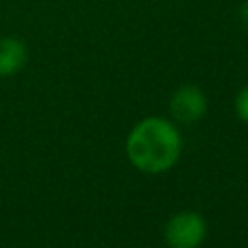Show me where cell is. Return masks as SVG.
<instances>
[{"mask_svg":"<svg viewBox=\"0 0 248 248\" xmlns=\"http://www.w3.org/2000/svg\"><path fill=\"white\" fill-rule=\"evenodd\" d=\"M182 151V138L174 122L163 116L140 120L126 138L130 163L147 174H161L172 169Z\"/></svg>","mask_w":248,"mask_h":248,"instance_id":"6da1fadb","label":"cell"},{"mask_svg":"<svg viewBox=\"0 0 248 248\" xmlns=\"http://www.w3.org/2000/svg\"><path fill=\"white\" fill-rule=\"evenodd\" d=\"M207 234V223L198 211H178L169 217L163 236L169 248H200Z\"/></svg>","mask_w":248,"mask_h":248,"instance_id":"7a4b0ae2","label":"cell"},{"mask_svg":"<svg viewBox=\"0 0 248 248\" xmlns=\"http://www.w3.org/2000/svg\"><path fill=\"white\" fill-rule=\"evenodd\" d=\"M169 110L172 118L180 124H194L207 112V97L205 93L192 83H184L170 95Z\"/></svg>","mask_w":248,"mask_h":248,"instance_id":"3957f363","label":"cell"},{"mask_svg":"<svg viewBox=\"0 0 248 248\" xmlns=\"http://www.w3.org/2000/svg\"><path fill=\"white\" fill-rule=\"evenodd\" d=\"M27 45L17 37H0V78L16 76L27 64Z\"/></svg>","mask_w":248,"mask_h":248,"instance_id":"277c9868","label":"cell"},{"mask_svg":"<svg viewBox=\"0 0 248 248\" xmlns=\"http://www.w3.org/2000/svg\"><path fill=\"white\" fill-rule=\"evenodd\" d=\"M234 112L244 124H248V83L234 97Z\"/></svg>","mask_w":248,"mask_h":248,"instance_id":"5b68a950","label":"cell"},{"mask_svg":"<svg viewBox=\"0 0 248 248\" xmlns=\"http://www.w3.org/2000/svg\"><path fill=\"white\" fill-rule=\"evenodd\" d=\"M238 16H240V21H242V25H244V27L248 29V0L240 4V10H238Z\"/></svg>","mask_w":248,"mask_h":248,"instance_id":"8992f818","label":"cell"}]
</instances>
